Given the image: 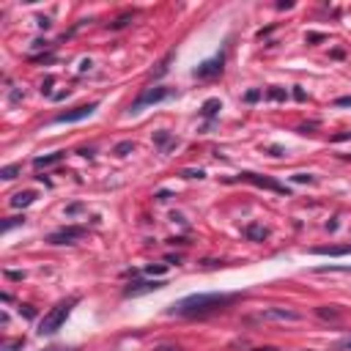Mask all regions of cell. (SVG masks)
<instances>
[{"instance_id": "1", "label": "cell", "mask_w": 351, "mask_h": 351, "mask_svg": "<svg viewBox=\"0 0 351 351\" xmlns=\"http://www.w3.org/2000/svg\"><path fill=\"white\" fill-rule=\"evenodd\" d=\"M236 299H239V294H190L184 299H179L176 305H170L167 313L181 315V319H206L212 313L225 310Z\"/></svg>"}, {"instance_id": "2", "label": "cell", "mask_w": 351, "mask_h": 351, "mask_svg": "<svg viewBox=\"0 0 351 351\" xmlns=\"http://www.w3.org/2000/svg\"><path fill=\"white\" fill-rule=\"evenodd\" d=\"M77 296H69V299H60L55 307L50 310V313L44 315V321H42V327H39V335H55L60 327H63V321H66V315L72 313V307L77 305Z\"/></svg>"}, {"instance_id": "3", "label": "cell", "mask_w": 351, "mask_h": 351, "mask_svg": "<svg viewBox=\"0 0 351 351\" xmlns=\"http://www.w3.org/2000/svg\"><path fill=\"white\" fill-rule=\"evenodd\" d=\"M253 321H280V324H296L302 321V313L291 307H263L253 315Z\"/></svg>"}, {"instance_id": "4", "label": "cell", "mask_w": 351, "mask_h": 351, "mask_svg": "<svg viewBox=\"0 0 351 351\" xmlns=\"http://www.w3.org/2000/svg\"><path fill=\"white\" fill-rule=\"evenodd\" d=\"M85 233H88L85 225H66V228H60V231H52L47 236V241H50V244H77Z\"/></svg>"}, {"instance_id": "5", "label": "cell", "mask_w": 351, "mask_h": 351, "mask_svg": "<svg viewBox=\"0 0 351 351\" xmlns=\"http://www.w3.org/2000/svg\"><path fill=\"white\" fill-rule=\"evenodd\" d=\"M167 96H170V91H167V88H162V85L148 88V91H143V93H140V96L132 102L129 113H137V110H143V107H148V104H159V102H165Z\"/></svg>"}, {"instance_id": "6", "label": "cell", "mask_w": 351, "mask_h": 351, "mask_svg": "<svg viewBox=\"0 0 351 351\" xmlns=\"http://www.w3.org/2000/svg\"><path fill=\"white\" fill-rule=\"evenodd\" d=\"M239 179L241 181H247V184H253V187H261V190H272V192H280V195H288V190L283 184H277V181H272V179H266V176H258V173H239Z\"/></svg>"}, {"instance_id": "7", "label": "cell", "mask_w": 351, "mask_h": 351, "mask_svg": "<svg viewBox=\"0 0 351 351\" xmlns=\"http://www.w3.org/2000/svg\"><path fill=\"white\" fill-rule=\"evenodd\" d=\"M96 102L91 104H80V107H72V110L60 113V116H55V124H77V121H83L88 116H93V110H96Z\"/></svg>"}, {"instance_id": "8", "label": "cell", "mask_w": 351, "mask_h": 351, "mask_svg": "<svg viewBox=\"0 0 351 351\" xmlns=\"http://www.w3.org/2000/svg\"><path fill=\"white\" fill-rule=\"evenodd\" d=\"M222 66H225V55L220 52V55L203 60V63H200L192 74H195L198 80H208V77H217V74H222Z\"/></svg>"}, {"instance_id": "9", "label": "cell", "mask_w": 351, "mask_h": 351, "mask_svg": "<svg viewBox=\"0 0 351 351\" xmlns=\"http://www.w3.org/2000/svg\"><path fill=\"white\" fill-rule=\"evenodd\" d=\"M165 288V280H137V283H129L124 288V296H140V294H151V291H159Z\"/></svg>"}, {"instance_id": "10", "label": "cell", "mask_w": 351, "mask_h": 351, "mask_svg": "<svg viewBox=\"0 0 351 351\" xmlns=\"http://www.w3.org/2000/svg\"><path fill=\"white\" fill-rule=\"evenodd\" d=\"M66 157V151H55V154H44V157H36L33 159V167L36 170H42V167H52V165H58L60 159Z\"/></svg>"}, {"instance_id": "11", "label": "cell", "mask_w": 351, "mask_h": 351, "mask_svg": "<svg viewBox=\"0 0 351 351\" xmlns=\"http://www.w3.org/2000/svg\"><path fill=\"white\" fill-rule=\"evenodd\" d=\"M244 236H247L250 241H263L269 236V228L261 225V222H250V225L244 228Z\"/></svg>"}, {"instance_id": "12", "label": "cell", "mask_w": 351, "mask_h": 351, "mask_svg": "<svg viewBox=\"0 0 351 351\" xmlns=\"http://www.w3.org/2000/svg\"><path fill=\"white\" fill-rule=\"evenodd\" d=\"M315 315H319L321 321H340L343 319V313L335 305H319L315 307Z\"/></svg>"}, {"instance_id": "13", "label": "cell", "mask_w": 351, "mask_h": 351, "mask_svg": "<svg viewBox=\"0 0 351 351\" xmlns=\"http://www.w3.org/2000/svg\"><path fill=\"white\" fill-rule=\"evenodd\" d=\"M313 255H351V244H335V247H313Z\"/></svg>"}, {"instance_id": "14", "label": "cell", "mask_w": 351, "mask_h": 351, "mask_svg": "<svg viewBox=\"0 0 351 351\" xmlns=\"http://www.w3.org/2000/svg\"><path fill=\"white\" fill-rule=\"evenodd\" d=\"M33 200H36V192H17L14 198H11V206H14V208H25V206H30Z\"/></svg>"}, {"instance_id": "15", "label": "cell", "mask_w": 351, "mask_h": 351, "mask_svg": "<svg viewBox=\"0 0 351 351\" xmlns=\"http://www.w3.org/2000/svg\"><path fill=\"white\" fill-rule=\"evenodd\" d=\"M170 60H173V52H167V55L159 60V66H157V69H154L151 74H148V77H151V80H159V77H165V74H167V69H170Z\"/></svg>"}, {"instance_id": "16", "label": "cell", "mask_w": 351, "mask_h": 351, "mask_svg": "<svg viewBox=\"0 0 351 351\" xmlns=\"http://www.w3.org/2000/svg\"><path fill=\"white\" fill-rule=\"evenodd\" d=\"M220 99H208V102H203V107H200V116L203 118H212V116H217V110H220Z\"/></svg>"}, {"instance_id": "17", "label": "cell", "mask_w": 351, "mask_h": 351, "mask_svg": "<svg viewBox=\"0 0 351 351\" xmlns=\"http://www.w3.org/2000/svg\"><path fill=\"white\" fill-rule=\"evenodd\" d=\"M165 272H167V263H148V266H146V274H151L154 280L162 277Z\"/></svg>"}, {"instance_id": "18", "label": "cell", "mask_w": 351, "mask_h": 351, "mask_svg": "<svg viewBox=\"0 0 351 351\" xmlns=\"http://www.w3.org/2000/svg\"><path fill=\"white\" fill-rule=\"evenodd\" d=\"M315 274H329V272H351V266H337V263H329V266H315Z\"/></svg>"}, {"instance_id": "19", "label": "cell", "mask_w": 351, "mask_h": 351, "mask_svg": "<svg viewBox=\"0 0 351 351\" xmlns=\"http://www.w3.org/2000/svg\"><path fill=\"white\" fill-rule=\"evenodd\" d=\"M129 151H134V143H132V140H121V143L113 148V154H116V157H126Z\"/></svg>"}, {"instance_id": "20", "label": "cell", "mask_w": 351, "mask_h": 351, "mask_svg": "<svg viewBox=\"0 0 351 351\" xmlns=\"http://www.w3.org/2000/svg\"><path fill=\"white\" fill-rule=\"evenodd\" d=\"M22 173V165H6L3 170H0V176H3L6 181H11V179H17V176Z\"/></svg>"}, {"instance_id": "21", "label": "cell", "mask_w": 351, "mask_h": 351, "mask_svg": "<svg viewBox=\"0 0 351 351\" xmlns=\"http://www.w3.org/2000/svg\"><path fill=\"white\" fill-rule=\"evenodd\" d=\"M132 19H134V14H121V17L116 19V22L110 25V28H113V30H121V28H126V25H129Z\"/></svg>"}, {"instance_id": "22", "label": "cell", "mask_w": 351, "mask_h": 351, "mask_svg": "<svg viewBox=\"0 0 351 351\" xmlns=\"http://www.w3.org/2000/svg\"><path fill=\"white\" fill-rule=\"evenodd\" d=\"M55 55L52 52H42V55H30V63H52Z\"/></svg>"}, {"instance_id": "23", "label": "cell", "mask_w": 351, "mask_h": 351, "mask_svg": "<svg viewBox=\"0 0 351 351\" xmlns=\"http://www.w3.org/2000/svg\"><path fill=\"white\" fill-rule=\"evenodd\" d=\"M269 99H274V102H286L288 91H283V88H272V91H269Z\"/></svg>"}, {"instance_id": "24", "label": "cell", "mask_w": 351, "mask_h": 351, "mask_svg": "<svg viewBox=\"0 0 351 351\" xmlns=\"http://www.w3.org/2000/svg\"><path fill=\"white\" fill-rule=\"evenodd\" d=\"M17 225H25V217H9V220L3 222V233L11 231V228H17Z\"/></svg>"}, {"instance_id": "25", "label": "cell", "mask_w": 351, "mask_h": 351, "mask_svg": "<svg viewBox=\"0 0 351 351\" xmlns=\"http://www.w3.org/2000/svg\"><path fill=\"white\" fill-rule=\"evenodd\" d=\"M22 346H25V337H17V340H9V343H6L3 351H19Z\"/></svg>"}, {"instance_id": "26", "label": "cell", "mask_w": 351, "mask_h": 351, "mask_svg": "<svg viewBox=\"0 0 351 351\" xmlns=\"http://www.w3.org/2000/svg\"><path fill=\"white\" fill-rule=\"evenodd\" d=\"M294 181H296V184H313L315 176H310V173H296V176H294Z\"/></svg>"}, {"instance_id": "27", "label": "cell", "mask_w": 351, "mask_h": 351, "mask_svg": "<svg viewBox=\"0 0 351 351\" xmlns=\"http://www.w3.org/2000/svg\"><path fill=\"white\" fill-rule=\"evenodd\" d=\"M154 140H157L159 146H167V143H170V132H165V129H162V132L154 134Z\"/></svg>"}, {"instance_id": "28", "label": "cell", "mask_w": 351, "mask_h": 351, "mask_svg": "<svg viewBox=\"0 0 351 351\" xmlns=\"http://www.w3.org/2000/svg\"><path fill=\"white\" fill-rule=\"evenodd\" d=\"M258 99H261V91H258V88H253V91H247V93H244V102H250V104L258 102Z\"/></svg>"}, {"instance_id": "29", "label": "cell", "mask_w": 351, "mask_h": 351, "mask_svg": "<svg viewBox=\"0 0 351 351\" xmlns=\"http://www.w3.org/2000/svg\"><path fill=\"white\" fill-rule=\"evenodd\" d=\"M335 351H351V337H343V340L335 343Z\"/></svg>"}, {"instance_id": "30", "label": "cell", "mask_w": 351, "mask_h": 351, "mask_svg": "<svg viewBox=\"0 0 351 351\" xmlns=\"http://www.w3.org/2000/svg\"><path fill=\"white\" fill-rule=\"evenodd\" d=\"M324 39H327L324 33H307L305 42H307V44H319V42H324Z\"/></svg>"}, {"instance_id": "31", "label": "cell", "mask_w": 351, "mask_h": 351, "mask_svg": "<svg viewBox=\"0 0 351 351\" xmlns=\"http://www.w3.org/2000/svg\"><path fill=\"white\" fill-rule=\"evenodd\" d=\"M181 176H184V179H203L206 173L198 167V170H181Z\"/></svg>"}, {"instance_id": "32", "label": "cell", "mask_w": 351, "mask_h": 351, "mask_svg": "<svg viewBox=\"0 0 351 351\" xmlns=\"http://www.w3.org/2000/svg\"><path fill=\"white\" fill-rule=\"evenodd\" d=\"M19 313H22L25 319H36V310H33L30 305H19Z\"/></svg>"}, {"instance_id": "33", "label": "cell", "mask_w": 351, "mask_h": 351, "mask_svg": "<svg viewBox=\"0 0 351 351\" xmlns=\"http://www.w3.org/2000/svg\"><path fill=\"white\" fill-rule=\"evenodd\" d=\"M6 277H9V280H25V272H14V269H6Z\"/></svg>"}, {"instance_id": "34", "label": "cell", "mask_w": 351, "mask_h": 351, "mask_svg": "<svg viewBox=\"0 0 351 351\" xmlns=\"http://www.w3.org/2000/svg\"><path fill=\"white\" fill-rule=\"evenodd\" d=\"M50 42H44V39H36V42H33V50H50Z\"/></svg>"}, {"instance_id": "35", "label": "cell", "mask_w": 351, "mask_h": 351, "mask_svg": "<svg viewBox=\"0 0 351 351\" xmlns=\"http://www.w3.org/2000/svg\"><path fill=\"white\" fill-rule=\"evenodd\" d=\"M154 198H157V200H170V198H173V192H170V190H159L157 195H154Z\"/></svg>"}, {"instance_id": "36", "label": "cell", "mask_w": 351, "mask_h": 351, "mask_svg": "<svg viewBox=\"0 0 351 351\" xmlns=\"http://www.w3.org/2000/svg\"><path fill=\"white\" fill-rule=\"evenodd\" d=\"M335 107H351V96H340V99H335Z\"/></svg>"}, {"instance_id": "37", "label": "cell", "mask_w": 351, "mask_h": 351, "mask_svg": "<svg viewBox=\"0 0 351 351\" xmlns=\"http://www.w3.org/2000/svg\"><path fill=\"white\" fill-rule=\"evenodd\" d=\"M294 99H296V102H305V99H307V96H305V91H302L299 85L294 88Z\"/></svg>"}, {"instance_id": "38", "label": "cell", "mask_w": 351, "mask_h": 351, "mask_svg": "<svg viewBox=\"0 0 351 351\" xmlns=\"http://www.w3.org/2000/svg\"><path fill=\"white\" fill-rule=\"evenodd\" d=\"M335 143H343V140H351V132H340V134H335Z\"/></svg>"}, {"instance_id": "39", "label": "cell", "mask_w": 351, "mask_h": 351, "mask_svg": "<svg viewBox=\"0 0 351 351\" xmlns=\"http://www.w3.org/2000/svg\"><path fill=\"white\" fill-rule=\"evenodd\" d=\"M165 263H167V266H170V263H181V258H179V255H165Z\"/></svg>"}, {"instance_id": "40", "label": "cell", "mask_w": 351, "mask_h": 351, "mask_svg": "<svg viewBox=\"0 0 351 351\" xmlns=\"http://www.w3.org/2000/svg\"><path fill=\"white\" fill-rule=\"evenodd\" d=\"M50 88H52V77H47V80H44V85H42V91H44V93H50Z\"/></svg>"}, {"instance_id": "41", "label": "cell", "mask_w": 351, "mask_h": 351, "mask_svg": "<svg viewBox=\"0 0 351 351\" xmlns=\"http://www.w3.org/2000/svg\"><path fill=\"white\" fill-rule=\"evenodd\" d=\"M36 22H39V28H50V19H47V17H39Z\"/></svg>"}, {"instance_id": "42", "label": "cell", "mask_w": 351, "mask_h": 351, "mask_svg": "<svg viewBox=\"0 0 351 351\" xmlns=\"http://www.w3.org/2000/svg\"><path fill=\"white\" fill-rule=\"evenodd\" d=\"M80 157H93V148H80Z\"/></svg>"}, {"instance_id": "43", "label": "cell", "mask_w": 351, "mask_h": 351, "mask_svg": "<svg viewBox=\"0 0 351 351\" xmlns=\"http://www.w3.org/2000/svg\"><path fill=\"white\" fill-rule=\"evenodd\" d=\"M269 151H272L274 157H283V148H280V146H272V148H269Z\"/></svg>"}, {"instance_id": "44", "label": "cell", "mask_w": 351, "mask_h": 351, "mask_svg": "<svg viewBox=\"0 0 351 351\" xmlns=\"http://www.w3.org/2000/svg\"><path fill=\"white\" fill-rule=\"evenodd\" d=\"M157 351H184V348H179V346H162V348H157Z\"/></svg>"}, {"instance_id": "45", "label": "cell", "mask_w": 351, "mask_h": 351, "mask_svg": "<svg viewBox=\"0 0 351 351\" xmlns=\"http://www.w3.org/2000/svg\"><path fill=\"white\" fill-rule=\"evenodd\" d=\"M253 351H277L274 346H261V348H253Z\"/></svg>"}, {"instance_id": "46", "label": "cell", "mask_w": 351, "mask_h": 351, "mask_svg": "<svg viewBox=\"0 0 351 351\" xmlns=\"http://www.w3.org/2000/svg\"><path fill=\"white\" fill-rule=\"evenodd\" d=\"M47 351H77V348H47Z\"/></svg>"}]
</instances>
